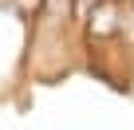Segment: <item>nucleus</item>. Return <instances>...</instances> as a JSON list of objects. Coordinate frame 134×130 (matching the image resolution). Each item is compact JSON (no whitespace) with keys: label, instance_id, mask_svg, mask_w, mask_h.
<instances>
[{"label":"nucleus","instance_id":"f257e3e1","mask_svg":"<svg viewBox=\"0 0 134 130\" xmlns=\"http://www.w3.org/2000/svg\"><path fill=\"white\" fill-rule=\"evenodd\" d=\"M99 4H103V0H75V24L83 28V24H87V16H91Z\"/></svg>","mask_w":134,"mask_h":130},{"label":"nucleus","instance_id":"f03ea898","mask_svg":"<svg viewBox=\"0 0 134 130\" xmlns=\"http://www.w3.org/2000/svg\"><path fill=\"white\" fill-rule=\"evenodd\" d=\"M16 8H20L28 20H36V16H40V8H43V0H16Z\"/></svg>","mask_w":134,"mask_h":130}]
</instances>
